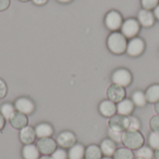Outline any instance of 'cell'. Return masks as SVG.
I'll return each instance as SVG.
<instances>
[{"label": "cell", "instance_id": "4", "mask_svg": "<svg viewBox=\"0 0 159 159\" xmlns=\"http://www.w3.org/2000/svg\"><path fill=\"white\" fill-rule=\"evenodd\" d=\"M112 82L113 84L121 86L126 88L129 86L132 82V75L131 73L125 68H119L116 70L112 75Z\"/></svg>", "mask_w": 159, "mask_h": 159}, {"label": "cell", "instance_id": "27", "mask_svg": "<svg viewBox=\"0 0 159 159\" xmlns=\"http://www.w3.org/2000/svg\"><path fill=\"white\" fill-rule=\"evenodd\" d=\"M128 117H129V125H128L127 130L139 131L142 127V124H141V121L139 120V118H137L136 116H129Z\"/></svg>", "mask_w": 159, "mask_h": 159}, {"label": "cell", "instance_id": "28", "mask_svg": "<svg viewBox=\"0 0 159 159\" xmlns=\"http://www.w3.org/2000/svg\"><path fill=\"white\" fill-rule=\"evenodd\" d=\"M148 143H149V146H150L152 149H154V150L158 149L159 148V133L152 131V132L149 134V137H148Z\"/></svg>", "mask_w": 159, "mask_h": 159}, {"label": "cell", "instance_id": "36", "mask_svg": "<svg viewBox=\"0 0 159 159\" xmlns=\"http://www.w3.org/2000/svg\"><path fill=\"white\" fill-rule=\"evenodd\" d=\"M6 125V119L4 118V116L0 114V131L3 130V129L5 128Z\"/></svg>", "mask_w": 159, "mask_h": 159}, {"label": "cell", "instance_id": "24", "mask_svg": "<svg viewBox=\"0 0 159 159\" xmlns=\"http://www.w3.org/2000/svg\"><path fill=\"white\" fill-rule=\"evenodd\" d=\"M131 101L133 102L134 105L135 106H138V107H143L147 103L146 96L141 90H137V91H135L132 94V100Z\"/></svg>", "mask_w": 159, "mask_h": 159}, {"label": "cell", "instance_id": "6", "mask_svg": "<svg viewBox=\"0 0 159 159\" xmlns=\"http://www.w3.org/2000/svg\"><path fill=\"white\" fill-rule=\"evenodd\" d=\"M123 18L122 15L116 11V10H111L109 11L104 19V23L107 29L113 32H116L118 29H121V26L123 24Z\"/></svg>", "mask_w": 159, "mask_h": 159}, {"label": "cell", "instance_id": "32", "mask_svg": "<svg viewBox=\"0 0 159 159\" xmlns=\"http://www.w3.org/2000/svg\"><path fill=\"white\" fill-rule=\"evenodd\" d=\"M150 128L154 132L159 133V116H154L150 119Z\"/></svg>", "mask_w": 159, "mask_h": 159}, {"label": "cell", "instance_id": "15", "mask_svg": "<svg viewBox=\"0 0 159 159\" xmlns=\"http://www.w3.org/2000/svg\"><path fill=\"white\" fill-rule=\"evenodd\" d=\"M36 138L42 139V138H50L53 133H54V129L53 127L47 122H42L39 123L35 126L34 128Z\"/></svg>", "mask_w": 159, "mask_h": 159}, {"label": "cell", "instance_id": "20", "mask_svg": "<svg viewBox=\"0 0 159 159\" xmlns=\"http://www.w3.org/2000/svg\"><path fill=\"white\" fill-rule=\"evenodd\" d=\"M85 147L81 143H75L69 148L68 159H84L85 158Z\"/></svg>", "mask_w": 159, "mask_h": 159}, {"label": "cell", "instance_id": "42", "mask_svg": "<svg viewBox=\"0 0 159 159\" xmlns=\"http://www.w3.org/2000/svg\"><path fill=\"white\" fill-rule=\"evenodd\" d=\"M102 159H114V158H112V157H102Z\"/></svg>", "mask_w": 159, "mask_h": 159}, {"label": "cell", "instance_id": "14", "mask_svg": "<svg viewBox=\"0 0 159 159\" xmlns=\"http://www.w3.org/2000/svg\"><path fill=\"white\" fill-rule=\"evenodd\" d=\"M99 111L104 117H112L116 114V104L110 100H104L100 103Z\"/></svg>", "mask_w": 159, "mask_h": 159}, {"label": "cell", "instance_id": "22", "mask_svg": "<svg viewBox=\"0 0 159 159\" xmlns=\"http://www.w3.org/2000/svg\"><path fill=\"white\" fill-rule=\"evenodd\" d=\"M146 100L150 103H157L159 101V84L150 86L145 92Z\"/></svg>", "mask_w": 159, "mask_h": 159}, {"label": "cell", "instance_id": "34", "mask_svg": "<svg viewBox=\"0 0 159 159\" xmlns=\"http://www.w3.org/2000/svg\"><path fill=\"white\" fill-rule=\"evenodd\" d=\"M10 6V0H0V11L7 10Z\"/></svg>", "mask_w": 159, "mask_h": 159}, {"label": "cell", "instance_id": "10", "mask_svg": "<svg viewBox=\"0 0 159 159\" xmlns=\"http://www.w3.org/2000/svg\"><path fill=\"white\" fill-rule=\"evenodd\" d=\"M107 97L115 103H118L126 97V90L123 87L112 84L107 89Z\"/></svg>", "mask_w": 159, "mask_h": 159}, {"label": "cell", "instance_id": "3", "mask_svg": "<svg viewBox=\"0 0 159 159\" xmlns=\"http://www.w3.org/2000/svg\"><path fill=\"white\" fill-rule=\"evenodd\" d=\"M141 30V24L138 20L134 18H129L126 20L121 26V34L126 38H134L137 36Z\"/></svg>", "mask_w": 159, "mask_h": 159}, {"label": "cell", "instance_id": "37", "mask_svg": "<svg viewBox=\"0 0 159 159\" xmlns=\"http://www.w3.org/2000/svg\"><path fill=\"white\" fill-rule=\"evenodd\" d=\"M154 15H155V18H157L159 20V5L154 9Z\"/></svg>", "mask_w": 159, "mask_h": 159}, {"label": "cell", "instance_id": "41", "mask_svg": "<svg viewBox=\"0 0 159 159\" xmlns=\"http://www.w3.org/2000/svg\"><path fill=\"white\" fill-rule=\"evenodd\" d=\"M155 158L159 159V148L155 151Z\"/></svg>", "mask_w": 159, "mask_h": 159}, {"label": "cell", "instance_id": "9", "mask_svg": "<svg viewBox=\"0 0 159 159\" xmlns=\"http://www.w3.org/2000/svg\"><path fill=\"white\" fill-rule=\"evenodd\" d=\"M56 143L61 148H71L76 143V136L72 131L64 130L58 135Z\"/></svg>", "mask_w": 159, "mask_h": 159}, {"label": "cell", "instance_id": "29", "mask_svg": "<svg viewBox=\"0 0 159 159\" xmlns=\"http://www.w3.org/2000/svg\"><path fill=\"white\" fill-rule=\"evenodd\" d=\"M124 131H119V130H115L112 129H108V135L109 139L114 141L115 143H122V137H123Z\"/></svg>", "mask_w": 159, "mask_h": 159}, {"label": "cell", "instance_id": "21", "mask_svg": "<svg viewBox=\"0 0 159 159\" xmlns=\"http://www.w3.org/2000/svg\"><path fill=\"white\" fill-rule=\"evenodd\" d=\"M102 153L100 146L96 144H90L86 148L85 159H102Z\"/></svg>", "mask_w": 159, "mask_h": 159}, {"label": "cell", "instance_id": "23", "mask_svg": "<svg viewBox=\"0 0 159 159\" xmlns=\"http://www.w3.org/2000/svg\"><path fill=\"white\" fill-rule=\"evenodd\" d=\"M16 109L14 106V103L11 102H5L0 106V114L4 116L6 120H8L13 116V115L16 113Z\"/></svg>", "mask_w": 159, "mask_h": 159}, {"label": "cell", "instance_id": "39", "mask_svg": "<svg viewBox=\"0 0 159 159\" xmlns=\"http://www.w3.org/2000/svg\"><path fill=\"white\" fill-rule=\"evenodd\" d=\"M57 1L60 2V3H61V4H67V3H70L73 0H57Z\"/></svg>", "mask_w": 159, "mask_h": 159}, {"label": "cell", "instance_id": "12", "mask_svg": "<svg viewBox=\"0 0 159 159\" xmlns=\"http://www.w3.org/2000/svg\"><path fill=\"white\" fill-rule=\"evenodd\" d=\"M19 138L20 141L25 145V144H32L34 143V142L36 139V134H35V130L34 128H33L32 126H26L23 129H20V133H19Z\"/></svg>", "mask_w": 159, "mask_h": 159}, {"label": "cell", "instance_id": "1", "mask_svg": "<svg viewBox=\"0 0 159 159\" xmlns=\"http://www.w3.org/2000/svg\"><path fill=\"white\" fill-rule=\"evenodd\" d=\"M127 38L119 32H113L107 38V48L116 55L122 54L127 50Z\"/></svg>", "mask_w": 159, "mask_h": 159}, {"label": "cell", "instance_id": "17", "mask_svg": "<svg viewBox=\"0 0 159 159\" xmlns=\"http://www.w3.org/2000/svg\"><path fill=\"white\" fill-rule=\"evenodd\" d=\"M9 123L12 128L20 130L24 127L28 126V116L21 114L20 112H16L13 115V116L9 119Z\"/></svg>", "mask_w": 159, "mask_h": 159}, {"label": "cell", "instance_id": "7", "mask_svg": "<svg viewBox=\"0 0 159 159\" xmlns=\"http://www.w3.org/2000/svg\"><path fill=\"white\" fill-rule=\"evenodd\" d=\"M57 143L55 140L50 138H42L38 139L36 142V146L43 156H51L54 151L57 149Z\"/></svg>", "mask_w": 159, "mask_h": 159}, {"label": "cell", "instance_id": "2", "mask_svg": "<svg viewBox=\"0 0 159 159\" xmlns=\"http://www.w3.org/2000/svg\"><path fill=\"white\" fill-rule=\"evenodd\" d=\"M122 143L130 150H137L143 146L144 138L140 131L126 130L123 133Z\"/></svg>", "mask_w": 159, "mask_h": 159}, {"label": "cell", "instance_id": "25", "mask_svg": "<svg viewBox=\"0 0 159 159\" xmlns=\"http://www.w3.org/2000/svg\"><path fill=\"white\" fill-rule=\"evenodd\" d=\"M136 157H141L143 159H153L155 157V153L151 147L142 146L141 148L136 150Z\"/></svg>", "mask_w": 159, "mask_h": 159}, {"label": "cell", "instance_id": "5", "mask_svg": "<svg viewBox=\"0 0 159 159\" xmlns=\"http://www.w3.org/2000/svg\"><path fill=\"white\" fill-rule=\"evenodd\" d=\"M14 106L17 112L24 114L26 116L32 115L35 111V103L34 102L28 97H19L14 102Z\"/></svg>", "mask_w": 159, "mask_h": 159}, {"label": "cell", "instance_id": "26", "mask_svg": "<svg viewBox=\"0 0 159 159\" xmlns=\"http://www.w3.org/2000/svg\"><path fill=\"white\" fill-rule=\"evenodd\" d=\"M114 159H134V154L130 149L127 147L119 148L116 149L114 155Z\"/></svg>", "mask_w": 159, "mask_h": 159}, {"label": "cell", "instance_id": "18", "mask_svg": "<svg viewBox=\"0 0 159 159\" xmlns=\"http://www.w3.org/2000/svg\"><path fill=\"white\" fill-rule=\"evenodd\" d=\"M21 156L23 159H39L40 152L35 144H25L21 149Z\"/></svg>", "mask_w": 159, "mask_h": 159}, {"label": "cell", "instance_id": "38", "mask_svg": "<svg viewBox=\"0 0 159 159\" xmlns=\"http://www.w3.org/2000/svg\"><path fill=\"white\" fill-rule=\"evenodd\" d=\"M155 110H156L157 114L159 116V101L155 104Z\"/></svg>", "mask_w": 159, "mask_h": 159}, {"label": "cell", "instance_id": "43", "mask_svg": "<svg viewBox=\"0 0 159 159\" xmlns=\"http://www.w3.org/2000/svg\"><path fill=\"white\" fill-rule=\"evenodd\" d=\"M20 1H21V2H27V1H29V0H20Z\"/></svg>", "mask_w": 159, "mask_h": 159}, {"label": "cell", "instance_id": "13", "mask_svg": "<svg viewBox=\"0 0 159 159\" xmlns=\"http://www.w3.org/2000/svg\"><path fill=\"white\" fill-rule=\"evenodd\" d=\"M155 15L151 10L141 9L138 13V21L143 27H151L155 23Z\"/></svg>", "mask_w": 159, "mask_h": 159}, {"label": "cell", "instance_id": "30", "mask_svg": "<svg viewBox=\"0 0 159 159\" xmlns=\"http://www.w3.org/2000/svg\"><path fill=\"white\" fill-rule=\"evenodd\" d=\"M142 6L144 9H155L159 5V0H141Z\"/></svg>", "mask_w": 159, "mask_h": 159}, {"label": "cell", "instance_id": "11", "mask_svg": "<svg viewBox=\"0 0 159 159\" xmlns=\"http://www.w3.org/2000/svg\"><path fill=\"white\" fill-rule=\"evenodd\" d=\"M108 124H109V129L119 130V131H125L128 129L129 117L121 115H115L114 116L110 117Z\"/></svg>", "mask_w": 159, "mask_h": 159}, {"label": "cell", "instance_id": "33", "mask_svg": "<svg viewBox=\"0 0 159 159\" xmlns=\"http://www.w3.org/2000/svg\"><path fill=\"white\" fill-rule=\"evenodd\" d=\"M7 94V83L0 78V99H4Z\"/></svg>", "mask_w": 159, "mask_h": 159}, {"label": "cell", "instance_id": "44", "mask_svg": "<svg viewBox=\"0 0 159 159\" xmlns=\"http://www.w3.org/2000/svg\"><path fill=\"white\" fill-rule=\"evenodd\" d=\"M134 159H143V158H141V157H136V158Z\"/></svg>", "mask_w": 159, "mask_h": 159}, {"label": "cell", "instance_id": "31", "mask_svg": "<svg viewBox=\"0 0 159 159\" xmlns=\"http://www.w3.org/2000/svg\"><path fill=\"white\" fill-rule=\"evenodd\" d=\"M51 157L53 159H68V153L63 148H57Z\"/></svg>", "mask_w": 159, "mask_h": 159}, {"label": "cell", "instance_id": "8", "mask_svg": "<svg viewBox=\"0 0 159 159\" xmlns=\"http://www.w3.org/2000/svg\"><path fill=\"white\" fill-rule=\"evenodd\" d=\"M145 49V43L140 37H134L129 40L127 46V53L130 57L140 56Z\"/></svg>", "mask_w": 159, "mask_h": 159}, {"label": "cell", "instance_id": "35", "mask_svg": "<svg viewBox=\"0 0 159 159\" xmlns=\"http://www.w3.org/2000/svg\"><path fill=\"white\" fill-rule=\"evenodd\" d=\"M48 0H32V2L36 6H44L48 3Z\"/></svg>", "mask_w": 159, "mask_h": 159}, {"label": "cell", "instance_id": "40", "mask_svg": "<svg viewBox=\"0 0 159 159\" xmlns=\"http://www.w3.org/2000/svg\"><path fill=\"white\" fill-rule=\"evenodd\" d=\"M39 159H53L52 158V157L51 156H42V157H40Z\"/></svg>", "mask_w": 159, "mask_h": 159}, {"label": "cell", "instance_id": "16", "mask_svg": "<svg viewBox=\"0 0 159 159\" xmlns=\"http://www.w3.org/2000/svg\"><path fill=\"white\" fill-rule=\"evenodd\" d=\"M134 103L131 100L129 99H124L120 102L116 104V113L121 116H129L132 112L134 111Z\"/></svg>", "mask_w": 159, "mask_h": 159}, {"label": "cell", "instance_id": "19", "mask_svg": "<svg viewBox=\"0 0 159 159\" xmlns=\"http://www.w3.org/2000/svg\"><path fill=\"white\" fill-rule=\"evenodd\" d=\"M100 148H101L103 156L111 157H114V155L116 151V144L111 139H104L101 143Z\"/></svg>", "mask_w": 159, "mask_h": 159}]
</instances>
